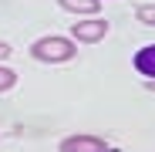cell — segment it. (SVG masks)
<instances>
[{"label": "cell", "mask_w": 155, "mask_h": 152, "mask_svg": "<svg viewBox=\"0 0 155 152\" xmlns=\"http://www.w3.org/2000/svg\"><path fill=\"white\" fill-rule=\"evenodd\" d=\"M68 14H81V17H94L101 10V0H58Z\"/></svg>", "instance_id": "5"}, {"label": "cell", "mask_w": 155, "mask_h": 152, "mask_svg": "<svg viewBox=\"0 0 155 152\" xmlns=\"http://www.w3.org/2000/svg\"><path fill=\"white\" fill-rule=\"evenodd\" d=\"M31 58L41 61V64H64V61H74L78 58V41L74 37H37L31 44Z\"/></svg>", "instance_id": "1"}, {"label": "cell", "mask_w": 155, "mask_h": 152, "mask_svg": "<svg viewBox=\"0 0 155 152\" xmlns=\"http://www.w3.org/2000/svg\"><path fill=\"white\" fill-rule=\"evenodd\" d=\"M17 85V71H10V68H4V64H0V95H4V91H10Z\"/></svg>", "instance_id": "6"}, {"label": "cell", "mask_w": 155, "mask_h": 152, "mask_svg": "<svg viewBox=\"0 0 155 152\" xmlns=\"http://www.w3.org/2000/svg\"><path fill=\"white\" fill-rule=\"evenodd\" d=\"M71 37H74L78 44H98V41L108 37V20H101V17H84V20H78L74 27H71Z\"/></svg>", "instance_id": "2"}, {"label": "cell", "mask_w": 155, "mask_h": 152, "mask_svg": "<svg viewBox=\"0 0 155 152\" xmlns=\"http://www.w3.org/2000/svg\"><path fill=\"white\" fill-rule=\"evenodd\" d=\"M58 152H115L105 139L98 135H84V132H74V135H64Z\"/></svg>", "instance_id": "3"}, {"label": "cell", "mask_w": 155, "mask_h": 152, "mask_svg": "<svg viewBox=\"0 0 155 152\" xmlns=\"http://www.w3.org/2000/svg\"><path fill=\"white\" fill-rule=\"evenodd\" d=\"M4 58H10V44H7V41H0V61H4Z\"/></svg>", "instance_id": "8"}, {"label": "cell", "mask_w": 155, "mask_h": 152, "mask_svg": "<svg viewBox=\"0 0 155 152\" xmlns=\"http://www.w3.org/2000/svg\"><path fill=\"white\" fill-rule=\"evenodd\" d=\"M135 17H138L142 24H148V27H155V7H152V4H142V7H135Z\"/></svg>", "instance_id": "7"}, {"label": "cell", "mask_w": 155, "mask_h": 152, "mask_svg": "<svg viewBox=\"0 0 155 152\" xmlns=\"http://www.w3.org/2000/svg\"><path fill=\"white\" fill-rule=\"evenodd\" d=\"M135 71L142 74V78L155 81V44L138 47V54H135Z\"/></svg>", "instance_id": "4"}]
</instances>
